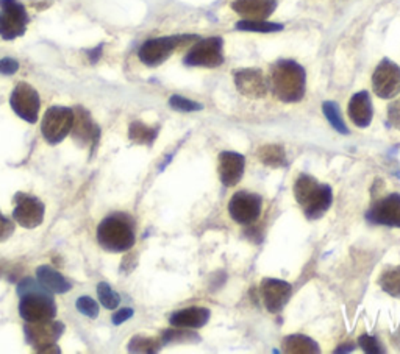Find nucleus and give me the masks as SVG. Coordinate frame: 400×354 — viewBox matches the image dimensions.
I'll use <instances>...</instances> for the list:
<instances>
[{
    "label": "nucleus",
    "instance_id": "obj_1",
    "mask_svg": "<svg viewBox=\"0 0 400 354\" xmlns=\"http://www.w3.org/2000/svg\"><path fill=\"white\" fill-rule=\"evenodd\" d=\"M307 75L299 63L282 60L274 64L270 72V87L275 97L285 103L300 102L305 95Z\"/></svg>",
    "mask_w": 400,
    "mask_h": 354
},
{
    "label": "nucleus",
    "instance_id": "obj_2",
    "mask_svg": "<svg viewBox=\"0 0 400 354\" xmlns=\"http://www.w3.org/2000/svg\"><path fill=\"white\" fill-rule=\"evenodd\" d=\"M294 197L308 219L315 220L322 217L330 208L333 192L327 184L317 183L313 176L300 175L294 184Z\"/></svg>",
    "mask_w": 400,
    "mask_h": 354
},
{
    "label": "nucleus",
    "instance_id": "obj_3",
    "mask_svg": "<svg viewBox=\"0 0 400 354\" xmlns=\"http://www.w3.org/2000/svg\"><path fill=\"white\" fill-rule=\"evenodd\" d=\"M98 240L103 250L122 253L135 245V231L122 217H107L98 227Z\"/></svg>",
    "mask_w": 400,
    "mask_h": 354
},
{
    "label": "nucleus",
    "instance_id": "obj_4",
    "mask_svg": "<svg viewBox=\"0 0 400 354\" xmlns=\"http://www.w3.org/2000/svg\"><path fill=\"white\" fill-rule=\"evenodd\" d=\"M197 36H164V38H155L149 39V41L141 45L138 52L140 60L146 64V66H158V64L164 63L169 56L174 53L175 49H179L181 45H188L196 41Z\"/></svg>",
    "mask_w": 400,
    "mask_h": 354
},
{
    "label": "nucleus",
    "instance_id": "obj_5",
    "mask_svg": "<svg viewBox=\"0 0 400 354\" xmlns=\"http://www.w3.org/2000/svg\"><path fill=\"white\" fill-rule=\"evenodd\" d=\"M19 313L27 323H41L53 320L57 316V304L49 291H38L22 295L19 303Z\"/></svg>",
    "mask_w": 400,
    "mask_h": 354
},
{
    "label": "nucleus",
    "instance_id": "obj_6",
    "mask_svg": "<svg viewBox=\"0 0 400 354\" xmlns=\"http://www.w3.org/2000/svg\"><path fill=\"white\" fill-rule=\"evenodd\" d=\"M74 124V111L63 107H52L46 111L41 124L44 139L51 146H57L72 132Z\"/></svg>",
    "mask_w": 400,
    "mask_h": 354
},
{
    "label": "nucleus",
    "instance_id": "obj_7",
    "mask_svg": "<svg viewBox=\"0 0 400 354\" xmlns=\"http://www.w3.org/2000/svg\"><path fill=\"white\" fill-rule=\"evenodd\" d=\"M63 331H65V325L60 321L49 320L41 323H27L26 339L38 353H60L55 342L60 339Z\"/></svg>",
    "mask_w": 400,
    "mask_h": 354
},
{
    "label": "nucleus",
    "instance_id": "obj_8",
    "mask_svg": "<svg viewBox=\"0 0 400 354\" xmlns=\"http://www.w3.org/2000/svg\"><path fill=\"white\" fill-rule=\"evenodd\" d=\"M0 36L11 41L26 33L27 11L18 0H0Z\"/></svg>",
    "mask_w": 400,
    "mask_h": 354
},
{
    "label": "nucleus",
    "instance_id": "obj_9",
    "mask_svg": "<svg viewBox=\"0 0 400 354\" xmlns=\"http://www.w3.org/2000/svg\"><path fill=\"white\" fill-rule=\"evenodd\" d=\"M222 63V39L218 36L200 39L185 56V64L196 68H218Z\"/></svg>",
    "mask_w": 400,
    "mask_h": 354
},
{
    "label": "nucleus",
    "instance_id": "obj_10",
    "mask_svg": "<svg viewBox=\"0 0 400 354\" xmlns=\"http://www.w3.org/2000/svg\"><path fill=\"white\" fill-rule=\"evenodd\" d=\"M372 90L380 99H394L400 92V68L396 63L383 60L372 75Z\"/></svg>",
    "mask_w": 400,
    "mask_h": 354
},
{
    "label": "nucleus",
    "instance_id": "obj_11",
    "mask_svg": "<svg viewBox=\"0 0 400 354\" xmlns=\"http://www.w3.org/2000/svg\"><path fill=\"white\" fill-rule=\"evenodd\" d=\"M10 104L16 114L26 120V122L35 124L38 120L41 102H39V94L35 87H31L28 83H19L14 87L10 97Z\"/></svg>",
    "mask_w": 400,
    "mask_h": 354
},
{
    "label": "nucleus",
    "instance_id": "obj_12",
    "mask_svg": "<svg viewBox=\"0 0 400 354\" xmlns=\"http://www.w3.org/2000/svg\"><path fill=\"white\" fill-rule=\"evenodd\" d=\"M263 202L258 195L249 192H236L228 202V214L236 223L251 225L261 215Z\"/></svg>",
    "mask_w": 400,
    "mask_h": 354
},
{
    "label": "nucleus",
    "instance_id": "obj_13",
    "mask_svg": "<svg viewBox=\"0 0 400 354\" xmlns=\"http://www.w3.org/2000/svg\"><path fill=\"white\" fill-rule=\"evenodd\" d=\"M16 208L13 209V219L18 222L21 227L33 230L44 220L46 208L41 200L36 197L18 194L14 198Z\"/></svg>",
    "mask_w": 400,
    "mask_h": 354
},
{
    "label": "nucleus",
    "instance_id": "obj_14",
    "mask_svg": "<svg viewBox=\"0 0 400 354\" xmlns=\"http://www.w3.org/2000/svg\"><path fill=\"white\" fill-rule=\"evenodd\" d=\"M236 90L244 97L263 99L269 91V82L260 69H243L235 74Z\"/></svg>",
    "mask_w": 400,
    "mask_h": 354
},
{
    "label": "nucleus",
    "instance_id": "obj_15",
    "mask_svg": "<svg viewBox=\"0 0 400 354\" xmlns=\"http://www.w3.org/2000/svg\"><path fill=\"white\" fill-rule=\"evenodd\" d=\"M293 294V287L290 283L275 278H266L261 283V296L265 301L266 309L272 313H277L285 308V304L290 301Z\"/></svg>",
    "mask_w": 400,
    "mask_h": 354
},
{
    "label": "nucleus",
    "instance_id": "obj_16",
    "mask_svg": "<svg viewBox=\"0 0 400 354\" xmlns=\"http://www.w3.org/2000/svg\"><path fill=\"white\" fill-rule=\"evenodd\" d=\"M367 219L379 225L400 228V195H388L375 203L367 213Z\"/></svg>",
    "mask_w": 400,
    "mask_h": 354
},
{
    "label": "nucleus",
    "instance_id": "obj_17",
    "mask_svg": "<svg viewBox=\"0 0 400 354\" xmlns=\"http://www.w3.org/2000/svg\"><path fill=\"white\" fill-rule=\"evenodd\" d=\"M246 159L236 151H222L219 155V178L223 186H236L243 178Z\"/></svg>",
    "mask_w": 400,
    "mask_h": 354
},
{
    "label": "nucleus",
    "instance_id": "obj_18",
    "mask_svg": "<svg viewBox=\"0 0 400 354\" xmlns=\"http://www.w3.org/2000/svg\"><path fill=\"white\" fill-rule=\"evenodd\" d=\"M72 134H74V141L78 146H88L93 144L95 146L100 136V128L95 125L91 116L83 108H77L74 111V124H72Z\"/></svg>",
    "mask_w": 400,
    "mask_h": 354
},
{
    "label": "nucleus",
    "instance_id": "obj_19",
    "mask_svg": "<svg viewBox=\"0 0 400 354\" xmlns=\"http://www.w3.org/2000/svg\"><path fill=\"white\" fill-rule=\"evenodd\" d=\"M275 0H235L231 8L247 21H265L274 13Z\"/></svg>",
    "mask_w": 400,
    "mask_h": 354
},
{
    "label": "nucleus",
    "instance_id": "obj_20",
    "mask_svg": "<svg viewBox=\"0 0 400 354\" xmlns=\"http://www.w3.org/2000/svg\"><path fill=\"white\" fill-rule=\"evenodd\" d=\"M347 112H349L350 120L357 127H359V128L369 127L372 122V116H374L369 92L362 91V92H357L355 95H352Z\"/></svg>",
    "mask_w": 400,
    "mask_h": 354
},
{
    "label": "nucleus",
    "instance_id": "obj_21",
    "mask_svg": "<svg viewBox=\"0 0 400 354\" xmlns=\"http://www.w3.org/2000/svg\"><path fill=\"white\" fill-rule=\"evenodd\" d=\"M38 283L51 294H66L70 291L69 281L60 272L52 269L51 265H41L36 269Z\"/></svg>",
    "mask_w": 400,
    "mask_h": 354
},
{
    "label": "nucleus",
    "instance_id": "obj_22",
    "mask_svg": "<svg viewBox=\"0 0 400 354\" xmlns=\"http://www.w3.org/2000/svg\"><path fill=\"white\" fill-rule=\"evenodd\" d=\"M210 320L206 308H186L171 316V325L175 328H202Z\"/></svg>",
    "mask_w": 400,
    "mask_h": 354
},
{
    "label": "nucleus",
    "instance_id": "obj_23",
    "mask_svg": "<svg viewBox=\"0 0 400 354\" xmlns=\"http://www.w3.org/2000/svg\"><path fill=\"white\" fill-rule=\"evenodd\" d=\"M283 347L286 353H294V354H311V353L321 351L315 340H311L310 337L302 334L288 336L283 340Z\"/></svg>",
    "mask_w": 400,
    "mask_h": 354
},
{
    "label": "nucleus",
    "instance_id": "obj_24",
    "mask_svg": "<svg viewBox=\"0 0 400 354\" xmlns=\"http://www.w3.org/2000/svg\"><path fill=\"white\" fill-rule=\"evenodd\" d=\"M257 155L265 166L269 167H282L286 163V155L282 146H263Z\"/></svg>",
    "mask_w": 400,
    "mask_h": 354
},
{
    "label": "nucleus",
    "instance_id": "obj_25",
    "mask_svg": "<svg viewBox=\"0 0 400 354\" xmlns=\"http://www.w3.org/2000/svg\"><path fill=\"white\" fill-rule=\"evenodd\" d=\"M379 283L386 294H389L391 296H396V299H400V265L383 272Z\"/></svg>",
    "mask_w": 400,
    "mask_h": 354
},
{
    "label": "nucleus",
    "instance_id": "obj_26",
    "mask_svg": "<svg viewBox=\"0 0 400 354\" xmlns=\"http://www.w3.org/2000/svg\"><path fill=\"white\" fill-rule=\"evenodd\" d=\"M157 130L142 122H133L129 128V136L135 144H142V146H150L157 138Z\"/></svg>",
    "mask_w": 400,
    "mask_h": 354
},
{
    "label": "nucleus",
    "instance_id": "obj_27",
    "mask_svg": "<svg viewBox=\"0 0 400 354\" xmlns=\"http://www.w3.org/2000/svg\"><path fill=\"white\" fill-rule=\"evenodd\" d=\"M322 111H324L327 120H329L330 125L335 128L336 132L341 134H349V128L346 124H344L338 104H336L335 102H325L322 104Z\"/></svg>",
    "mask_w": 400,
    "mask_h": 354
},
{
    "label": "nucleus",
    "instance_id": "obj_28",
    "mask_svg": "<svg viewBox=\"0 0 400 354\" xmlns=\"http://www.w3.org/2000/svg\"><path fill=\"white\" fill-rule=\"evenodd\" d=\"M238 30L244 31H257V33H274V31L283 30V26L275 22H266V21H241L238 22Z\"/></svg>",
    "mask_w": 400,
    "mask_h": 354
},
{
    "label": "nucleus",
    "instance_id": "obj_29",
    "mask_svg": "<svg viewBox=\"0 0 400 354\" xmlns=\"http://www.w3.org/2000/svg\"><path fill=\"white\" fill-rule=\"evenodd\" d=\"M98 295H99L100 304L107 309L113 311V309L117 308L119 303H121V296H119V294L115 292L113 289L110 287V284H107V283H99L98 284Z\"/></svg>",
    "mask_w": 400,
    "mask_h": 354
},
{
    "label": "nucleus",
    "instance_id": "obj_30",
    "mask_svg": "<svg viewBox=\"0 0 400 354\" xmlns=\"http://www.w3.org/2000/svg\"><path fill=\"white\" fill-rule=\"evenodd\" d=\"M162 347L157 339H149V337L142 336H135L129 343V351L130 353H157Z\"/></svg>",
    "mask_w": 400,
    "mask_h": 354
},
{
    "label": "nucleus",
    "instance_id": "obj_31",
    "mask_svg": "<svg viewBox=\"0 0 400 354\" xmlns=\"http://www.w3.org/2000/svg\"><path fill=\"white\" fill-rule=\"evenodd\" d=\"M169 104L175 111H183V112H191V111H200L204 107L197 102L189 100L181 95H172L169 99Z\"/></svg>",
    "mask_w": 400,
    "mask_h": 354
},
{
    "label": "nucleus",
    "instance_id": "obj_32",
    "mask_svg": "<svg viewBox=\"0 0 400 354\" xmlns=\"http://www.w3.org/2000/svg\"><path fill=\"white\" fill-rule=\"evenodd\" d=\"M77 309L88 318H98L99 316V306L91 296H80L77 300Z\"/></svg>",
    "mask_w": 400,
    "mask_h": 354
},
{
    "label": "nucleus",
    "instance_id": "obj_33",
    "mask_svg": "<svg viewBox=\"0 0 400 354\" xmlns=\"http://www.w3.org/2000/svg\"><path fill=\"white\" fill-rule=\"evenodd\" d=\"M199 337L194 333L189 331H166L163 334V342L164 343H172V342H197Z\"/></svg>",
    "mask_w": 400,
    "mask_h": 354
},
{
    "label": "nucleus",
    "instance_id": "obj_34",
    "mask_svg": "<svg viewBox=\"0 0 400 354\" xmlns=\"http://www.w3.org/2000/svg\"><path fill=\"white\" fill-rule=\"evenodd\" d=\"M358 345L362 347V350L364 353H369V354H380L383 350L380 347V343L377 342L375 337L369 336V334H364L358 339Z\"/></svg>",
    "mask_w": 400,
    "mask_h": 354
},
{
    "label": "nucleus",
    "instance_id": "obj_35",
    "mask_svg": "<svg viewBox=\"0 0 400 354\" xmlns=\"http://www.w3.org/2000/svg\"><path fill=\"white\" fill-rule=\"evenodd\" d=\"M14 225L11 220H8L6 217L0 213V242H4L8 237L13 235Z\"/></svg>",
    "mask_w": 400,
    "mask_h": 354
},
{
    "label": "nucleus",
    "instance_id": "obj_36",
    "mask_svg": "<svg viewBox=\"0 0 400 354\" xmlns=\"http://www.w3.org/2000/svg\"><path fill=\"white\" fill-rule=\"evenodd\" d=\"M388 119H389L391 125L397 128V130H400V100H396L389 104Z\"/></svg>",
    "mask_w": 400,
    "mask_h": 354
},
{
    "label": "nucleus",
    "instance_id": "obj_37",
    "mask_svg": "<svg viewBox=\"0 0 400 354\" xmlns=\"http://www.w3.org/2000/svg\"><path fill=\"white\" fill-rule=\"evenodd\" d=\"M19 63L13 58H4L0 60V74L4 75H11L14 72H18Z\"/></svg>",
    "mask_w": 400,
    "mask_h": 354
},
{
    "label": "nucleus",
    "instance_id": "obj_38",
    "mask_svg": "<svg viewBox=\"0 0 400 354\" xmlns=\"http://www.w3.org/2000/svg\"><path fill=\"white\" fill-rule=\"evenodd\" d=\"M133 317V309L132 308H124V309H119L115 316H113V323L116 326L119 325H122L124 321L127 320H130Z\"/></svg>",
    "mask_w": 400,
    "mask_h": 354
},
{
    "label": "nucleus",
    "instance_id": "obj_39",
    "mask_svg": "<svg viewBox=\"0 0 400 354\" xmlns=\"http://www.w3.org/2000/svg\"><path fill=\"white\" fill-rule=\"evenodd\" d=\"M100 53H102V45L95 47V49H94V50H90V52H88V55H90V58H91V61H93V63H95V61H98V60H99Z\"/></svg>",
    "mask_w": 400,
    "mask_h": 354
}]
</instances>
